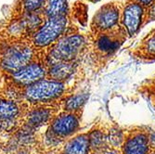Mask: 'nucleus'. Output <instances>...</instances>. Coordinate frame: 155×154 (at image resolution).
Here are the masks:
<instances>
[{"label":"nucleus","mask_w":155,"mask_h":154,"mask_svg":"<svg viewBox=\"0 0 155 154\" xmlns=\"http://www.w3.org/2000/svg\"><path fill=\"white\" fill-rule=\"evenodd\" d=\"M17 100L28 107L39 105H56L65 97L68 92L66 83L45 78L22 89H14Z\"/></svg>","instance_id":"nucleus-1"},{"label":"nucleus","mask_w":155,"mask_h":154,"mask_svg":"<svg viewBox=\"0 0 155 154\" xmlns=\"http://www.w3.org/2000/svg\"><path fill=\"white\" fill-rule=\"evenodd\" d=\"M89 46V36L80 34L76 27H74L48 49L44 61L47 66L56 62L77 61Z\"/></svg>","instance_id":"nucleus-2"},{"label":"nucleus","mask_w":155,"mask_h":154,"mask_svg":"<svg viewBox=\"0 0 155 154\" xmlns=\"http://www.w3.org/2000/svg\"><path fill=\"white\" fill-rule=\"evenodd\" d=\"M35 48L24 42H13L0 49V71L6 75L16 73L37 60Z\"/></svg>","instance_id":"nucleus-3"},{"label":"nucleus","mask_w":155,"mask_h":154,"mask_svg":"<svg viewBox=\"0 0 155 154\" xmlns=\"http://www.w3.org/2000/svg\"><path fill=\"white\" fill-rule=\"evenodd\" d=\"M73 28L68 16L46 19L31 35V45L35 49H49Z\"/></svg>","instance_id":"nucleus-4"},{"label":"nucleus","mask_w":155,"mask_h":154,"mask_svg":"<svg viewBox=\"0 0 155 154\" xmlns=\"http://www.w3.org/2000/svg\"><path fill=\"white\" fill-rule=\"evenodd\" d=\"M124 1L114 0L102 5L92 17L90 21V35L106 33L119 27Z\"/></svg>","instance_id":"nucleus-5"},{"label":"nucleus","mask_w":155,"mask_h":154,"mask_svg":"<svg viewBox=\"0 0 155 154\" xmlns=\"http://www.w3.org/2000/svg\"><path fill=\"white\" fill-rule=\"evenodd\" d=\"M127 38V34L121 25L114 30L89 35L90 46L97 55L102 57H109L115 53Z\"/></svg>","instance_id":"nucleus-6"},{"label":"nucleus","mask_w":155,"mask_h":154,"mask_svg":"<svg viewBox=\"0 0 155 154\" xmlns=\"http://www.w3.org/2000/svg\"><path fill=\"white\" fill-rule=\"evenodd\" d=\"M48 66L45 61L35 60L16 73L6 75L14 89H22L47 78Z\"/></svg>","instance_id":"nucleus-7"},{"label":"nucleus","mask_w":155,"mask_h":154,"mask_svg":"<svg viewBox=\"0 0 155 154\" xmlns=\"http://www.w3.org/2000/svg\"><path fill=\"white\" fill-rule=\"evenodd\" d=\"M80 125V114L61 111L54 116L47 130L60 140L65 142L79 131Z\"/></svg>","instance_id":"nucleus-8"},{"label":"nucleus","mask_w":155,"mask_h":154,"mask_svg":"<svg viewBox=\"0 0 155 154\" xmlns=\"http://www.w3.org/2000/svg\"><path fill=\"white\" fill-rule=\"evenodd\" d=\"M57 113L56 105L30 106L25 110L21 118V123L35 131H38L45 125L48 126V124Z\"/></svg>","instance_id":"nucleus-9"},{"label":"nucleus","mask_w":155,"mask_h":154,"mask_svg":"<svg viewBox=\"0 0 155 154\" xmlns=\"http://www.w3.org/2000/svg\"><path fill=\"white\" fill-rule=\"evenodd\" d=\"M145 8L134 2L124 1L121 13L120 24L125 30L128 37L136 35L140 28L143 27Z\"/></svg>","instance_id":"nucleus-10"},{"label":"nucleus","mask_w":155,"mask_h":154,"mask_svg":"<svg viewBox=\"0 0 155 154\" xmlns=\"http://www.w3.org/2000/svg\"><path fill=\"white\" fill-rule=\"evenodd\" d=\"M28 106L18 100L0 95V121H21Z\"/></svg>","instance_id":"nucleus-11"},{"label":"nucleus","mask_w":155,"mask_h":154,"mask_svg":"<svg viewBox=\"0 0 155 154\" xmlns=\"http://www.w3.org/2000/svg\"><path fill=\"white\" fill-rule=\"evenodd\" d=\"M150 138L147 133L136 132L124 139L122 154H149Z\"/></svg>","instance_id":"nucleus-12"},{"label":"nucleus","mask_w":155,"mask_h":154,"mask_svg":"<svg viewBox=\"0 0 155 154\" xmlns=\"http://www.w3.org/2000/svg\"><path fill=\"white\" fill-rule=\"evenodd\" d=\"M78 61L73 62H56L48 66L47 78L66 83L71 78L77 70Z\"/></svg>","instance_id":"nucleus-13"},{"label":"nucleus","mask_w":155,"mask_h":154,"mask_svg":"<svg viewBox=\"0 0 155 154\" xmlns=\"http://www.w3.org/2000/svg\"><path fill=\"white\" fill-rule=\"evenodd\" d=\"M90 151L88 134H80L67 139L61 148V154H89Z\"/></svg>","instance_id":"nucleus-14"},{"label":"nucleus","mask_w":155,"mask_h":154,"mask_svg":"<svg viewBox=\"0 0 155 154\" xmlns=\"http://www.w3.org/2000/svg\"><path fill=\"white\" fill-rule=\"evenodd\" d=\"M88 97L89 95L87 92L68 95L61 100L60 106L61 107L62 111L80 114V111L86 105Z\"/></svg>","instance_id":"nucleus-15"},{"label":"nucleus","mask_w":155,"mask_h":154,"mask_svg":"<svg viewBox=\"0 0 155 154\" xmlns=\"http://www.w3.org/2000/svg\"><path fill=\"white\" fill-rule=\"evenodd\" d=\"M43 15L45 19L69 16L70 8L67 0H47Z\"/></svg>","instance_id":"nucleus-16"},{"label":"nucleus","mask_w":155,"mask_h":154,"mask_svg":"<svg viewBox=\"0 0 155 154\" xmlns=\"http://www.w3.org/2000/svg\"><path fill=\"white\" fill-rule=\"evenodd\" d=\"M137 52L147 58H155V29L151 30L141 41Z\"/></svg>","instance_id":"nucleus-17"},{"label":"nucleus","mask_w":155,"mask_h":154,"mask_svg":"<svg viewBox=\"0 0 155 154\" xmlns=\"http://www.w3.org/2000/svg\"><path fill=\"white\" fill-rule=\"evenodd\" d=\"M89 137V143H90V149L92 151H101L103 150L106 141H107V136L102 133L101 130H92L88 134Z\"/></svg>","instance_id":"nucleus-18"},{"label":"nucleus","mask_w":155,"mask_h":154,"mask_svg":"<svg viewBox=\"0 0 155 154\" xmlns=\"http://www.w3.org/2000/svg\"><path fill=\"white\" fill-rule=\"evenodd\" d=\"M46 2L47 0H22V6L27 13H37L44 8Z\"/></svg>","instance_id":"nucleus-19"},{"label":"nucleus","mask_w":155,"mask_h":154,"mask_svg":"<svg viewBox=\"0 0 155 154\" xmlns=\"http://www.w3.org/2000/svg\"><path fill=\"white\" fill-rule=\"evenodd\" d=\"M107 140H109L110 144H111L112 147H119L123 145L124 141L122 131L118 129H112L110 132L109 136H107Z\"/></svg>","instance_id":"nucleus-20"},{"label":"nucleus","mask_w":155,"mask_h":154,"mask_svg":"<svg viewBox=\"0 0 155 154\" xmlns=\"http://www.w3.org/2000/svg\"><path fill=\"white\" fill-rule=\"evenodd\" d=\"M154 21H155V1L152 4H150V6L145 8L143 26H145Z\"/></svg>","instance_id":"nucleus-21"},{"label":"nucleus","mask_w":155,"mask_h":154,"mask_svg":"<svg viewBox=\"0 0 155 154\" xmlns=\"http://www.w3.org/2000/svg\"><path fill=\"white\" fill-rule=\"evenodd\" d=\"M125 2H134V3H137L139 5L143 6L144 8L150 6V4H152L155 0H124Z\"/></svg>","instance_id":"nucleus-22"},{"label":"nucleus","mask_w":155,"mask_h":154,"mask_svg":"<svg viewBox=\"0 0 155 154\" xmlns=\"http://www.w3.org/2000/svg\"><path fill=\"white\" fill-rule=\"evenodd\" d=\"M33 150L34 149H21L8 154H33Z\"/></svg>","instance_id":"nucleus-23"},{"label":"nucleus","mask_w":155,"mask_h":154,"mask_svg":"<svg viewBox=\"0 0 155 154\" xmlns=\"http://www.w3.org/2000/svg\"><path fill=\"white\" fill-rule=\"evenodd\" d=\"M5 142H6V140H1V139H0V154H3V152H4Z\"/></svg>","instance_id":"nucleus-24"},{"label":"nucleus","mask_w":155,"mask_h":154,"mask_svg":"<svg viewBox=\"0 0 155 154\" xmlns=\"http://www.w3.org/2000/svg\"><path fill=\"white\" fill-rule=\"evenodd\" d=\"M86 1H87V2H89V3L96 4V3H98L100 1H101V0H86Z\"/></svg>","instance_id":"nucleus-25"},{"label":"nucleus","mask_w":155,"mask_h":154,"mask_svg":"<svg viewBox=\"0 0 155 154\" xmlns=\"http://www.w3.org/2000/svg\"><path fill=\"white\" fill-rule=\"evenodd\" d=\"M150 154H155V152H152V153H150Z\"/></svg>","instance_id":"nucleus-26"}]
</instances>
